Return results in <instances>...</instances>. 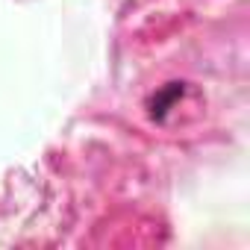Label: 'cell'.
Returning <instances> with one entry per match:
<instances>
[{
	"mask_svg": "<svg viewBox=\"0 0 250 250\" xmlns=\"http://www.w3.org/2000/svg\"><path fill=\"white\" fill-rule=\"evenodd\" d=\"M183 91H186V88H183V83H168V85H165L159 94H153L150 115H153L156 121H162V118H165V112H168V109H171V106H174L180 97H183Z\"/></svg>",
	"mask_w": 250,
	"mask_h": 250,
	"instance_id": "6da1fadb",
	"label": "cell"
}]
</instances>
